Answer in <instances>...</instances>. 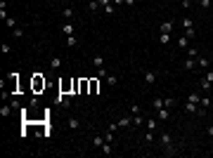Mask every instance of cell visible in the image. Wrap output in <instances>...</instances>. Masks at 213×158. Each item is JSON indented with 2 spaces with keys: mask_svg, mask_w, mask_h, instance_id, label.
<instances>
[{
  "mask_svg": "<svg viewBox=\"0 0 213 158\" xmlns=\"http://www.w3.org/2000/svg\"><path fill=\"white\" fill-rule=\"evenodd\" d=\"M159 142H161V146L166 149V153H175V146H173V137H170V132H161Z\"/></svg>",
  "mask_w": 213,
  "mask_h": 158,
  "instance_id": "obj_1",
  "label": "cell"
},
{
  "mask_svg": "<svg viewBox=\"0 0 213 158\" xmlns=\"http://www.w3.org/2000/svg\"><path fill=\"white\" fill-rule=\"evenodd\" d=\"M59 95H71V97H76L74 95V78H64V80H59Z\"/></svg>",
  "mask_w": 213,
  "mask_h": 158,
  "instance_id": "obj_2",
  "label": "cell"
},
{
  "mask_svg": "<svg viewBox=\"0 0 213 158\" xmlns=\"http://www.w3.org/2000/svg\"><path fill=\"white\" fill-rule=\"evenodd\" d=\"M31 87H33V92H40V90H45V87H48V80L43 78L40 73H33V80H31Z\"/></svg>",
  "mask_w": 213,
  "mask_h": 158,
  "instance_id": "obj_3",
  "label": "cell"
},
{
  "mask_svg": "<svg viewBox=\"0 0 213 158\" xmlns=\"http://www.w3.org/2000/svg\"><path fill=\"white\" fill-rule=\"evenodd\" d=\"M78 95H90V78L78 80Z\"/></svg>",
  "mask_w": 213,
  "mask_h": 158,
  "instance_id": "obj_4",
  "label": "cell"
},
{
  "mask_svg": "<svg viewBox=\"0 0 213 158\" xmlns=\"http://www.w3.org/2000/svg\"><path fill=\"white\" fill-rule=\"evenodd\" d=\"M182 26H185V36L187 38H194V21L185 17V19H182Z\"/></svg>",
  "mask_w": 213,
  "mask_h": 158,
  "instance_id": "obj_5",
  "label": "cell"
},
{
  "mask_svg": "<svg viewBox=\"0 0 213 158\" xmlns=\"http://www.w3.org/2000/svg\"><path fill=\"white\" fill-rule=\"evenodd\" d=\"M144 83H147V85H154L156 83V73H154V71H144Z\"/></svg>",
  "mask_w": 213,
  "mask_h": 158,
  "instance_id": "obj_6",
  "label": "cell"
},
{
  "mask_svg": "<svg viewBox=\"0 0 213 158\" xmlns=\"http://www.w3.org/2000/svg\"><path fill=\"white\" fill-rule=\"evenodd\" d=\"M168 116H170V111L166 109V106L164 109H156V118H159V121H168Z\"/></svg>",
  "mask_w": 213,
  "mask_h": 158,
  "instance_id": "obj_7",
  "label": "cell"
},
{
  "mask_svg": "<svg viewBox=\"0 0 213 158\" xmlns=\"http://www.w3.org/2000/svg\"><path fill=\"white\" fill-rule=\"evenodd\" d=\"M100 151L104 153V156H112V153H114V149H112V142H104V144L100 146Z\"/></svg>",
  "mask_w": 213,
  "mask_h": 158,
  "instance_id": "obj_8",
  "label": "cell"
},
{
  "mask_svg": "<svg viewBox=\"0 0 213 158\" xmlns=\"http://www.w3.org/2000/svg\"><path fill=\"white\" fill-rule=\"evenodd\" d=\"M116 125H118V127H128V125H133V116H123L121 121L116 123Z\"/></svg>",
  "mask_w": 213,
  "mask_h": 158,
  "instance_id": "obj_9",
  "label": "cell"
},
{
  "mask_svg": "<svg viewBox=\"0 0 213 158\" xmlns=\"http://www.w3.org/2000/svg\"><path fill=\"white\" fill-rule=\"evenodd\" d=\"M62 33H64V36H74V24H69V21L62 24Z\"/></svg>",
  "mask_w": 213,
  "mask_h": 158,
  "instance_id": "obj_10",
  "label": "cell"
},
{
  "mask_svg": "<svg viewBox=\"0 0 213 158\" xmlns=\"http://www.w3.org/2000/svg\"><path fill=\"white\" fill-rule=\"evenodd\" d=\"M59 66H62V57H52V59H50V69H52V71H57Z\"/></svg>",
  "mask_w": 213,
  "mask_h": 158,
  "instance_id": "obj_11",
  "label": "cell"
},
{
  "mask_svg": "<svg viewBox=\"0 0 213 158\" xmlns=\"http://www.w3.org/2000/svg\"><path fill=\"white\" fill-rule=\"evenodd\" d=\"M104 142H106V139H104V135H95V137H92V146H97V149H100Z\"/></svg>",
  "mask_w": 213,
  "mask_h": 158,
  "instance_id": "obj_12",
  "label": "cell"
},
{
  "mask_svg": "<svg viewBox=\"0 0 213 158\" xmlns=\"http://www.w3.org/2000/svg\"><path fill=\"white\" fill-rule=\"evenodd\" d=\"M170 28H173V21H164L159 26V33H170Z\"/></svg>",
  "mask_w": 213,
  "mask_h": 158,
  "instance_id": "obj_13",
  "label": "cell"
},
{
  "mask_svg": "<svg viewBox=\"0 0 213 158\" xmlns=\"http://www.w3.org/2000/svg\"><path fill=\"white\" fill-rule=\"evenodd\" d=\"M97 90H100V80L90 78V95H97Z\"/></svg>",
  "mask_w": 213,
  "mask_h": 158,
  "instance_id": "obj_14",
  "label": "cell"
},
{
  "mask_svg": "<svg viewBox=\"0 0 213 158\" xmlns=\"http://www.w3.org/2000/svg\"><path fill=\"white\" fill-rule=\"evenodd\" d=\"M17 83H19V78H17V73L10 76V92H17Z\"/></svg>",
  "mask_w": 213,
  "mask_h": 158,
  "instance_id": "obj_15",
  "label": "cell"
},
{
  "mask_svg": "<svg viewBox=\"0 0 213 158\" xmlns=\"http://www.w3.org/2000/svg\"><path fill=\"white\" fill-rule=\"evenodd\" d=\"M194 64H197V59H194V57H187V59H185V69L192 71V69H194Z\"/></svg>",
  "mask_w": 213,
  "mask_h": 158,
  "instance_id": "obj_16",
  "label": "cell"
},
{
  "mask_svg": "<svg viewBox=\"0 0 213 158\" xmlns=\"http://www.w3.org/2000/svg\"><path fill=\"white\" fill-rule=\"evenodd\" d=\"M62 17H64V19H71V17H74V7H64V10H62Z\"/></svg>",
  "mask_w": 213,
  "mask_h": 158,
  "instance_id": "obj_17",
  "label": "cell"
},
{
  "mask_svg": "<svg viewBox=\"0 0 213 158\" xmlns=\"http://www.w3.org/2000/svg\"><path fill=\"white\" fill-rule=\"evenodd\" d=\"M187 101H192V104H199V101H201V97H199L197 92H192V95H187Z\"/></svg>",
  "mask_w": 213,
  "mask_h": 158,
  "instance_id": "obj_18",
  "label": "cell"
},
{
  "mask_svg": "<svg viewBox=\"0 0 213 158\" xmlns=\"http://www.w3.org/2000/svg\"><path fill=\"white\" fill-rule=\"evenodd\" d=\"M69 127H71V130H78V127H81V121H78V118H69Z\"/></svg>",
  "mask_w": 213,
  "mask_h": 158,
  "instance_id": "obj_19",
  "label": "cell"
},
{
  "mask_svg": "<svg viewBox=\"0 0 213 158\" xmlns=\"http://www.w3.org/2000/svg\"><path fill=\"white\" fill-rule=\"evenodd\" d=\"M159 42H161V45L170 42V33H159Z\"/></svg>",
  "mask_w": 213,
  "mask_h": 158,
  "instance_id": "obj_20",
  "label": "cell"
},
{
  "mask_svg": "<svg viewBox=\"0 0 213 158\" xmlns=\"http://www.w3.org/2000/svg\"><path fill=\"white\" fill-rule=\"evenodd\" d=\"M88 10H90V12H97V10H100V2H97V0H90V2H88Z\"/></svg>",
  "mask_w": 213,
  "mask_h": 158,
  "instance_id": "obj_21",
  "label": "cell"
},
{
  "mask_svg": "<svg viewBox=\"0 0 213 158\" xmlns=\"http://www.w3.org/2000/svg\"><path fill=\"white\" fill-rule=\"evenodd\" d=\"M187 42H190V38H178V47H182V50H187Z\"/></svg>",
  "mask_w": 213,
  "mask_h": 158,
  "instance_id": "obj_22",
  "label": "cell"
},
{
  "mask_svg": "<svg viewBox=\"0 0 213 158\" xmlns=\"http://www.w3.org/2000/svg\"><path fill=\"white\" fill-rule=\"evenodd\" d=\"M0 113H3V116H10V113H12V104H5V106H3V109H0Z\"/></svg>",
  "mask_w": 213,
  "mask_h": 158,
  "instance_id": "obj_23",
  "label": "cell"
},
{
  "mask_svg": "<svg viewBox=\"0 0 213 158\" xmlns=\"http://www.w3.org/2000/svg\"><path fill=\"white\" fill-rule=\"evenodd\" d=\"M142 123H144V118L140 116V113H138V116H133V125H135V127H140Z\"/></svg>",
  "mask_w": 213,
  "mask_h": 158,
  "instance_id": "obj_24",
  "label": "cell"
},
{
  "mask_svg": "<svg viewBox=\"0 0 213 158\" xmlns=\"http://www.w3.org/2000/svg\"><path fill=\"white\" fill-rule=\"evenodd\" d=\"M138 113H142V109L138 104H130V116H138Z\"/></svg>",
  "mask_w": 213,
  "mask_h": 158,
  "instance_id": "obj_25",
  "label": "cell"
},
{
  "mask_svg": "<svg viewBox=\"0 0 213 158\" xmlns=\"http://www.w3.org/2000/svg\"><path fill=\"white\" fill-rule=\"evenodd\" d=\"M144 125H147V130H152V132L156 130V121H154V118H149V121L144 123Z\"/></svg>",
  "mask_w": 213,
  "mask_h": 158,
  "instance_id": "obj_26",
  "label": "cell"
},
{
  "mask_svg": "<svg viewBox=\"0 0 213 158\" xmlns=\"http://www.w3.org/2000/svg\"><path fill=\"white\" fill-rule=\"evenodd\" d=\"M187 57H194V59H197L199 57V50L197 47H187Z\"/></svg>",
  "mask_w": 213,
  "mask_h": 158,
  "instance_id": "obj_27",
  "label": "cell"
},
{
  "mask_svg": "<svg viewBox=\"0 0 213 158\" xmlns=\"http://www.w3.org/2000/svg\"><path fill=\"white\" fill-rule=\"evenodd\" d=\"M76 42H78V38H76V36H66V45H69V47H74Z\"/></svg>",
  "mask_w": 213,
  "mask_h": 158,
  "instance_id": "obj_28",
  "label": "cell"
},
{
  "mask_svg": "<svg viewBox=\"0 0 213 158\" xmlns=\"http://www.w3.org/2000/svg\"><path fill=\"white\" fill-rule=\"evenodd\" d=\"M92 64H95L97 69H102V66H104V57H95V59H92Z\"/></svg>",
  "mask_w": 213,
  "mask_h": 158,
  "instance_id": "obj_29",
  "label": "cell"
},
{
  "mask_svg": "<svg viewBox=\"0 0 213 158\" xmlns=\"http://www.w3.org/2000/svg\"><path fill=\"white\" fill-rule=\"evenodd\" d=\"M164 106H166V109H170V106H175V97H168V99H164Z\"/></svg>",
  "mask_w": 213,
  "mask_h": 158,
  "instance_id": "obj_30",
  "label": "cell"
},
{
  "mask_svg": "<svg viewBox=\"0 0 213 158\" xmlns=\"http://www.w3.org/2000/svg\"><path fill=\"white\" fill-rule=\"evenodd\" d=\"M201 90L204 92H211V83H208L206 78H201Z\"/></svg>",
  "mask_w": 213,
  "mask_h": 158,
  "instance_id": "obj_31",
  "label": "cell"
},
{
  "mask_svg": "<svg viewBox=\"0 0 213 158\" xmlns=\"http://www.w3.org/2000/svg\"><path fill=\"white\" fill-rule=\"evenodd\" d=\"M12 36H14V38H21V36H24V28H19V26L12 28Z\"/></svg>",
  "mask_w": 213,
  "mask_h": 158,
  "instance_id": "obj_32",
  "label": "cell"
},
{
  "mask_svg": "<svg viewBox=\"0 0 213 158\" xmlns=\"http://www.w3.org/2000/svg\"><path fill=\"white\" fill-rule=\"evenodd\" d=\"M104 12H106V14H109V17H112L114 12H116V5H114V2H112V5H106V7H104Z\"/></svg>",
  "mask_w": 213,
  "mask_h": 158,
  "instance_id": "obj_33",
  "label": "cell"
},
{
  "mask_svg": "<svg viewBox=\"0 0 213 158\" xmlns=\"http://www.w3.org/2000/svg\"><path fill=\"white\" fill-rule=\"evenodd\" d=\"M154 109H164V99H161V97L154 99Z\"/></svg>",
  "mask_w": 213,
  "mask_h": 158,
  "instance_id": "obj_34",
  "label": "cell"
},
{
  "mask_svg": "<svg viewBox=\"0 0 213 158\" xmlns=\"http://www.w3.org/2000/svg\"><path fill=\"white\" fill-rule=\"evenodd\" d=\"M106 83H109V85H112V87H114V85H116L118 80H116V76H106Z\"/></svg>",
  "mask_w": 213,
  "mask_h": 158,
  "instance_id": "obj_35",
  "label": "cell"
},
{
  "mask_svg": "<svg viewBox=\"0 0 213 158\" xmlns=\"http://www.w3.org/2000/svg\"><path fill=\"white\" fill-rule=\"evenodd\" d=\"M5 24H7V26H10V28H17V21H14V19H10V17H7V19H5Z\"/></svg>",
  "mask_w": 213,
  "mask_h": 158,
  "instance_id": "obj_36",
  "label": "cell"
},
{
  "mask_svg": "<svg viewBox=\"0 0 213 158\" xmlns=\"http://www.w3.org/2000/svg\"><path fill=\"white\" fill-rule=\"evenodd\" d=\"M197 64H199V66H204V69H206V66H208V59H204V57H199V59H197Z\"/></svg>",
  "mask_w": 213,
  "mask_h": 158,
  "instance_id": "obj_37",
  "label": "cell"
},
{
  "mask_svg": "<svg viewBox=\"0 0 213 158\" xmlns=\"http://www.w3.org/2000/svg\"><path fill=\"white\" fill-rule=\"evenodd\" d=\"M204 78H206V80H208V83H211V85H213V71H206V73H204Z\"/></svg>",
  "mask_w": 213,
  "mask_h": 158,
  "instance_id": "obj_38",
  "label": "cell"
},
{
  "mask_svg": "<svg viewBox=\"0 0 213 158\" xmlns=\"http://www.w3.org/2000/svg\"><path fill=\"white\" fill-rule=\"evenodd\" d=\"M10 52H12V47L7 45V42H3V54H10Z\"/></svg>",
  "mask_w": 213,
  "mask_h": 158,
  "instance_id": "obj_39",
  "label": "cell"
},
{
  "mask_svg": "<svg viewBox=\"0 0 213 158\" xmlns=\"http://www.w3.org/2000/svg\"><path fill=\"white\" fill-rule=\"evenodd\" d=\"M199 5H201V7H204V10H206V7H208V5H211V0H199Z\"/></svg>",
  "mask_w": 213,
  "mask_h": 158,
  "instance_id": "obj_40",
  "label": "cell"
},
{
  "mask_svg": "<svg viewBox=\"0 0 213 158\" xmlns=\"http://www.w3.org/2000/svg\"><path fill=\"white\" fill-rule=\"evenodd\" d=\"M97 2H100L102 7H106V5H112V0H97Z\"/></svg>",
  "mask_w": 213,
  "mask_h": 158,
  "instance_id": "obj_41",
  "label": "cell"
},
{
  "mask_svg": "<svg viewBox=\"0 0 213 158\" xmlns=\"http://www.w3.org/2000/svg\"><path fill=\"white\" fill-rule=\"evenodd\" d=\"M112 2H114V5H116V7H121V5H126V0H112Z\"/></svg>",
  "mask_w": 213,
  "mask_h": 158,
  "instance_id": "obj_42",
  "label": "cell"
},
{
  "mask_svg": "<svg viewBox=\"0 0 213 158\" xmlns=\"http://www.w3.org/2000/svg\"><path fill=\"white\" fill-rule=\"evenodd\" d=\"M190 2L192 0H182V7H190Z\"/></svg>",
  "mask_w": 213,
  "mask_h": 158,
  "instance_id": "obj_43",
  "label": "cell"
},
{
  "mask_svg": "<svg viewBox=\"0 0 213 158\" xmlns=\"http://www.w3.org/2000/svg\"><path fill=\"white\" fill-rule=\"evenodd\" d=\"M208 135H211V139H213V125H211V127H208Z\"/></svg>",
  "mask_w": 213,
  "mask_h": 158,
  "instance_id": "obj_44",
  "label": "cell"
},
{
  "mask_svg": "<svg viewBox=\"0 0 213 158\" xmlns=\"http://www.w3.org/2000/svg\"><path fill=\"white\" fill-rule=\"evenodd\" d=\"M126 5H135V0H126Z\"/></svg>",
  "mask_w": 213,
  "mask_h": 158,
  "instance_id": "obj_45",
  "label": "cell"
},
{
  "mask_svg": "<svg viewBox=\"0 0 213 158\" xmlns=\"http://www.w3.org/2000/svg\"><path fill=\"white\" fill-rule=\"evenodd\" d=\"M194 2H199V0H194Z\"/></svg>",
  "mask_w": 213,
  "mask_h": 158,
  "instance_id": "obj_46",
  "label": "cell"
}]
</instances>
